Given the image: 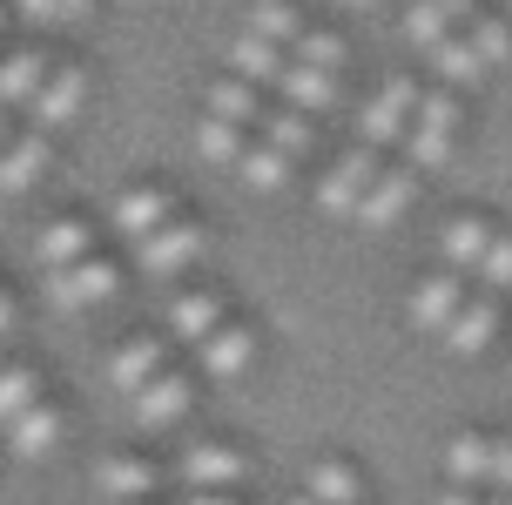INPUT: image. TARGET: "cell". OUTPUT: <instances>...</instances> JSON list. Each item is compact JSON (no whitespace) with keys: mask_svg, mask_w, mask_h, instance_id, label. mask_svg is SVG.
Returning a JSON list of instances; mask_svg holds the SVG:
<instances>
[{"mask_svg":"<svg viewBox=\"0 0 512 505\" xmlns=\"http://www.w3.org/2000/svg\"><path fill=\"white\" fill-rule=\"evenodd\" d=\"M459 128H465V101L452 95V88H425L418 95V115H411L405 142H398V162L405 169H418V176H432V169H445L452 162V149H459Z\"/></svg>","mask_w":512,"mask_h":505,"instance_id":"1","label":"cell"},{"mask_svg":"<svg viewBox=\"0 0 512 505\" xmlns=\"http://www.w3.org/2000/svg\"><path fill=\"white\" fill-rule=\"evenodd\" d=\"M209 243H216V229L196 223V216H176V223H162L149 243H135V270L155 283H176L189 270H203L209 263Z\"/></svg>","mask_w":512,"mask_h":505,"instance_id":"2","label":"cell"},{"mask_svg":"<svg viewBox=\"0 0 512 505\" xmlns=\"http://www.w3.org/2000/svg\"><path fill=\"white\" fill-rule=\"evenodd\" d=\"M418 95H425V88H418L411 75H384L378 88L364 95V108H358V142L364 149H378V155L398 149L405 128H411V115H418Z\"/></svg>","mask_w":512,"mask_h":505,"instance_id":"3","label":"cell"},{"mask_svg":"<svg viewBox=\"0 0 512 505\" xmlns=\"http://www.w3.org/2000/svg\"><path fill=\"white\" fill-rule=\"evenodd\" d=\"M176 216H182V202H176V189H169V182H122V189H115V202H108V229L122 236L128 250H135V243H149L155 229L176 223Z\"/></svg>","mask_w":512,"mask_h":505,"instance_id":"4","label":"cell"},{"mask_svg":"<svg viewBox=\"0 0 512 505\" xmlns=\"http://www.w3.org/2000/svg\"><path fill=\"white\" fill-rule=\"evenodd\" d=\"M81 108H88V68L81 61H48V75H41V95L27 101V128H41V135H61V128L81 122Z\"/></svg>","mask_w":512,"mask_h":505,"instance_id":"5","label":"cell"},{"mask_svg":"<svg viewBox=\"0 0 512 505\" xmlns=\"http://www.w3.org/2000/svg\"><path fill=\"white\" fill-rule=\"evenodd\" d=\"M48 303L54 310H68V317H81V310H102V303H115V290H122V270L108 263L102 250L81 256V263H68V270H48Z\"/></svg>","mask_w":512,"mask_h":505,"instance_id":"6","label":"cell"},{"mask_svg":"<svg viewBox=\"0 0 512 505\" xmlns=\"http://www.w3.org/2000/svg\"><path fill=\"white\" fill-rule=\"evenodd\" d=\"M418 196H425V176H418V169H405V162H378V176H371V189H364V202H358L351 223L358 229H391V223H405L411 209H418Z\"/></svg>","mask_w":512,"mask_h":505,"instance_id":"7","label":"cell"},{"mask_svg":"<svg viewBox=\"0 0 512 505\" xmlns=\"http://www.w3.org/2000/svg\"><path fill=\"white\" fill-rule=\"evenodd\" d=\"M378 162H384V155L364 149V142H351L344 155H331V169L317 176V209L351 223V216H358V202H364V189H371V176H378Z\"/></svg>","mask_w":512,"mask_h":505,"instance_id":"8","label":"cell"},{"mask_svg":"<svg viewBox=\"0 0 512 505\" xmlns=\"http://www.w3.org/2000/svg\"><path fill=\"white\" fill-rule=\"evenodd\" d=\"M236 310H230V297L216 290V283H182L176 297H169V310H162V324H169V344H203L209 330H223Z\"/></svg>","mask_w":512,"mask_h":505,"instance_id":"9","label":"cell"},{"mask_svg":"<svg viewBox=\"0 0 512 505\" xmlns=\"http://www.w3.org/2000/svg\"><path fill=\"white\" fill-rule=\"evenodd\" d=\"M492 236H499V223L492 216H479V209H459V216H445V229H438V270H452V277H479V263H486Z\"/></svg>","mask_w":512,"mask_h":505,"instance_id":"10","label":"cell"},{"mask_svg":"<svg viewBox=\"0 0 512 505\" xmlns=\"http://www.w3.org/2000/svg\"><path fill=\"white\" fill-rule=\"evenodd\" d=\"M189 404H196V378L169 364L162 378H149L135 398H128V411H135V425H142V431H169V425L189 418Z\"/></svg>","mask_w":512,"mask_h":505,"instance_id":"11","label":"cell"},{"mask_svg":"<svg viewBox=\"0 0 512 505\" xmlns=\"http://www.w3.org/2000/svg\"><path fill=\"white\" fill-rule=\"evenodd\" d=\"M472 297V283L452 277V270H432V277H418L411 283V297H405V324L411 330H425V337H438V330L459 317V303Z\"/></svg>","mask_w":512,"mask_h":505,"instance_id":"12","label":"cell"},{"mask_svg":"<svg viewBox=\"0 0 512 505\" xmlns=\"http://www.w3.org/2000/svg\"><path fill=\"white\" fill-rule=\"evenodd\" d=\"M243 472H250V458L236 445H223V438H203V445H189L176 458V479L189 492H230V485H243Z\"/></svg>","mask_w":512,"mask_h":505,"instance_id":"13","label":"cell"},{"mask_svg":"<svg viewBox=\"0 0 512 505\" xmlns=\"http://www.w3.org/2000/svg\"><path fill=\"white\" fill-rule=\"evenodd\" d=\"M48 48L34 41H7L0 48V115H27V101L41 95V75H48Z\"/></svg>","mask_w":512,"mask_h":505,"instance_id":"14","label":"cell"},{"mask_svg":"<svg viewBox=\"0 0 512 505\" xmlns=\"http://www.w3.org/2000/svg\"><path fill=\"white\" fill-rule=\"evenodd\" d=\"M61 438H68V418H61V404H27L21 418H7L0 425V445L14 458H48V452H61Z\"/></svg>","mask_w":512,"mask_h":505,"instance_id":"15","label":"cell"},{"mask_svg":"<svg viewBox=\"0 0 512 505\" xmlns=\"http://www.w3.org/2000/svg\"><path fill=\"white\" fill-rule=\"evenodd\" d=\"M162 371H169V337H149V330H142V337H122L115 357H108V384H115L122 398H135V391L149 378H162Z\"/></svg>","mask_w":512,"mask_h":505,"instance_id":"16","label":"cell"},{"mask_svg":"<svg viewBox=\"0 0 512 505\" xmlns=\"http://www.w3.org/2000/svg\"><path fill=\"white\" fill-rule=\"evenodd\" d=\"M492 337H499V297H486V290H472V297L459 303V317L438 330V344L452 357H479L492 351Z\"/></svg>","mask_w":512,"mask_h":505,"instance_id":"17","label":"cell"},{"mask_svg":"<svg viewBox=\"0 0 512 505\" xmlns=\"http://www.w3.org/2000/svg\"><path fill=\"white\" fill-rule=\"evenodd\" d=\"M48 162H54V135L14 128V142H7V155H0V196H27L34 182L48 176Z\"/></svg>","mask_w":512,"mask_h":505,"instance_id":"18","label":"cell"},{"mask_svg":"<svg viewBox=\"0 0 512 505\" xmlns=\"http://www.w3.org/2000/svg\"><path fill=\"white\" fill-rule=\"evenodd\" d=\"M203 115H223V122H236V128H250L256 135V122L270 115V88H256V81H243V75H223L203 88Z\"/></svg>","mask_w":512,"mask_h":505,"instance_id":"19","label":"cell"},{"mask_svg":"<svg viewBox=\"0 0 512 505\" xmlns=\"http://www.w3.org/2000/svg\"><path fill=\"white\" fill-rule=\"evenodd\" d=\"M196 364H203V378H243L256 364V330L243 317H230L223 330H209L203 344H196Z\"/></svg>","mask_w":512,"mask_h":505,"instance_id":"20","label":"cell"},{"mask_svg":"<svg viewBox=\"0 0 512 505\" xmlns=\"http://www.w3.org/2000/svg\"><path fill=\"white\" fill-rule=\"evenodd\" d=\"M81 256H95V223H88V216H54V223H41V236H34L41 277H48V270H68Z\"/></svg>","mask_w":512,"mask_h":505,"instance_id":"21","label":"cell"},{"mask_svg":"<svg viewBox=\"0 0 512 505\" xmlns=\"http://www.w3.org/2000/svg\"><path fill=\"white\" fill-rule=\"evenodd\" d=\"M337 88L344 81L324 75V68H304V61H283V75L270 95L283 101V108H304V115H324V108H337Z\"/></svg>","mask_w":512,"mask_h":505,"instance_id":"22","label":"cell"},{"mask_svg":"<svg viewBox=\"0 0 512 505\" xmlns=\"http://www.w3.org/2000/svg\"><path fill=\"white\" fill-rule=\"evenodd\" d=\"M283 61H290V48L263 41V34H250V27H236V34H230V61H223V68L243 75V81H256V88H277Z\"/></svg>","mask_w":512,"mask_h":505,"instance_id":"23","label":"cell"},{"mask_svg":"<svg viewBox=\"0 0 512 505\" xmlns=\"http://www.w3.org/2000/svg\"><path fill=\"white\" fill-rule=\"evenodd\" d=\"M155 485H162L155 458L115 452V458H102V465H95V492H102V499H155Z\"/></svg>","mask_w":512,"mask_h":505,"instance_id":"24","label":"cell"},{"mask_svg":"<svg viewBox=\"0 0 512 505\" xmlns=\"http://www.w3.org/2000/svg\"><path fill=\"white\" fill-rule=\"evenodd\" d=\"M304 492L317 505H364L371 499V485H364V472L351 465V458H317L304 472Z\"/></svg>","mask_w":512,"mask_h":505,"instance_id":"25","label":"cell"},{"mask_svg":"<svg viewBox=\"0 0 512 505\" xmlns=\"http://www.w3.org/2000/svg\"><path fill=\"white\" fill-rule=\"evenodd\" d=\"M256 142H270V149H283L290 162H304V155L317 149V115H304V108H283V101H270V115L256 122Z\"/></svg>","mask_w":512,"mask_h":505,"instance_id":"26","label":"cell"},{"mask_svg":"<svg viewBox=\"0 0 512 505\" xmlns=\"http://www.w3.org/2000/svg\"><path fill=\"white\" fill-rule=\"evenodd\" d=\"M425 61H432L438 88H452V95H459V88H479V81L492 75L486 61H479V54H472V41H465L459 27H452V34H445V41H438V48L425 54Z\"/></svg>","mask_w":512,"mask_h":505,"instance_id":"27","label":"cell"},{"mask_svg":"<svg viewBox=\"0 0 512 505\" xmlns=\"http://www.w3.org/2000/svg\"><path fill=\"white\" fill-rule=\"evenodd\" d=\"M445 479L465 485V492H486L492 485V438L486 431H459V438L445 445Z\"/></svg>","mask_w":512,"mask_h":505,"instance_id":"28","label":"cell"},{"mask_svg":"<svg viewBox=\"0 0 512 505\" xmlns=\"http://www.w3.org/2000/svg\"><path fill=\"white\" fill-rule=\"evenodd\" d=\"M236 176H243V189H256V196H283V189L297 182V162L283 149H270V142H250V155L236 162Z\"/></svg>","mask_w":512,"mask_h":505,"instance_id":"29","label":"cell"},{"mask_svg":"<svg viewBox=\"0 0 512 505\" xmlns=\"http://www.w3.org/2000/svg\"><path fill=\"white\" fill-rule=\"evenodd\" d=\"M459 34L472 41V54L486 61L492 75H499V68H512V27H506V14H499V7H479V14H472Z\"/></svg>","mask_w":512,"mask_h":505,"instance_id":"30","label":"cell"},{"mask_svg":"<svg viewBox=\"0 0 512 505\" xmlns=\"http://www.w3.org/2000/svg\"><path fill=\"white\" fill-rule=\"evenodd\" d=\"M290 61H304V68H324V75H351V41L337 34V27H304L297 34V48H290Z\"/></svg>","mask_w":512,"mask_h":505,"instance_id":"31","label":"cell"},{"mask_svg":"<svg viewBox=\"0 0 512 505\" xmlns=\"http://www.w3.org/2000/svg\"><path fill=\"white\" fill-rule=\"evenodd\" d=\"M250 128H236V122H223V115H203L196 122V149H203V162H216V169H236L243 155H250Z\"/></svg>","mask_w":512,"mask_h":505,"instance_id":"32","label":"cell"},{"mask_svg":"<svg viewBox=\"0 0 512 505\" xmlns=\"http://www.w3.org/2000/svg\"><path fill=\"white\" fill-rule=\"evenodd\" d=\"M243 27L250 34H263V41H277V48H297V34H304V14L290 7V0H256L250 14H243Z\"/></svg>","mask_w":512,"mask_h":505,"instance_id":"33","label":"cell"},{"mask_svg":"<svg viewBox=\"0 0 512 505\" xmlns=\"http://www.w3.org/2000/svg\"><path fill=\"white\" fill-rule=\"evenodd\" d=\"M398 27H405V41L418 54H432L445 34H452V21H445V7L438 0H405V14H398Z\"/></svg>","mask_w":512,"mask_h":505,"instance_id":"34","label":"cell"},{"mask_svg":"<svg viewBox=\"0 0 512 505\" xmlns=\"http://www.w3.org/2000/svg\"><path fill=\"white\" fill-rule=\"evenodd\" d=\"M48 391H41V371L34 364H0V425L7 418H21L27 404H41Z\"/></svg>","mask_w":512,"mask_h":505,"instance_id":"35","label":"cell"},{"mask_svg":"<svg viewBox=\"0 0 512 505\" xmlns=\"http://www.w3.org/2000/svg\"><path fill=\"white\" fill-rule=\"evenodd\" d=\"M14 14H21L27 27H41V34H61V27H75L95 0H7Z\"/></svg>","mask_w":512,"mask_h":505,"instance_id":"36","label":"cell"},{"mask_svg":"<svg viewBox=\"0 0 512 505\" xmlns=\"http://www.w3.org/2000/svg\"><path fill=\"white\" fill-rule=\"evenodd\" d=\"M479 290H486V297H506L512 290V229H499V236H492V250H486V263H479Z\"/></svg>","mask_w":512,"mask_h":505,"instance_id":"37","label":"cell"},{"mask_svg":"<svg viewBox=\"0 0 512 505\" xmlns=\"http://www.w3.org/2000/svg\"><path fill=\"white\" fill-rule=\"evenodd\" d=\"M486 492H512V438H492V485Z\"/></svg>","mask_w":512,"mask_h":505,"instance_id":"38","label":"cell"},{"mask_svg":"<svg viewBox=\"0 0 512 505\" xmlns=\"http://www.w3.org/2000/svg\"><path fill=\"white\" fill-rule=\"evenodd\" d=\"M438 505H512V492H465V485H452V492H438Z\"/></svg>","mask_w":512,"mask_h":505,"instance_id":"39","label":"cell"},{"mask_svg":"<svg viewBox=\"0 0 512 505\" xmlns=\"http://www.w3.org/2000/svg\"><path fill=\"white\" fill-rule=\"evenodd\" d=\"M438 7H445V21H452V27H465L479 7H486V0H438Z\"/></svg>","mask_w":512,"mask_h":505,"instance_id":"40","label":"cell"},{"mask_svg":"<svg viewBox=\"0 0 512 505\" xmlns=\"http://www.w3.org/2000/svg\"><path fill=\"white\" fill-rule=\"evenodd\" d=\"M182 505H236V492H189Z\"/></svg>","mask_w":512,"mask_h":505,"instance_id":"41","label":"cell"},{"mask_svg":"<svg viewBox=\"0 0 512 505\" xmlns=\"http://www.w3.org/2000/svg\"><path fill=\"white\" fill-rule=\"evenodd\" d=\"M7 330H14V297L0 290V337H7Z\"/></svg>","mask_w":512,"mask_h":505,"instance_id":"42","label":"cell"},{"mask_svg":"<svg viewBox=\"0 0 512 505\" xmlns=\"http://www.w3.org/2000/svg\"><path fill=\"white\" fill-rule=\"evenodd\" d=\"M7 142H14V115H0V155H7Z\"/></svg>","mask_w":512,"mask_h":505,"instance_id":"43","label":"cell"},{"mask_svg":"<svg viewBox=\"0 0 512 505\" xmlns=\"http://www.w3.org/2000/svg\"><path fill=\"white\" fill-rule=\"evenodd\" d=\"M102 505H155V499H102Z\"/></svg>","mask_w":512,"mask_h":505,"instance_id":"44","label":"cell"},{"mask_svg":"<svg viewBox=\"0 0 512 505\" xmlns=\"http://www.w3.org/2000/svg\"><path fill=\"white\" fill-rule=\"evenodd\" d=\"M499 14H506V27H512V0H499Z\"/></svg>","mask_w":512,"mask_h":505,"instance_id":"45","label":"cell"},{"mask_svg":"<svg viewBox=\"0 0 512 505\" xmlns=\"http://www.w3.org/2000/svg\"><path fill=\"white\" fill-rule=\"evenodd\" d=\"M344 7H378V0H344Z\"/></svg>","mask_w":512,"mask_h":505,"instance_id":"46","label":"cell"},{"mask_svg":"<svg viewBox=\"0 0 512 505\" xmlns=\"http://www.w3.org/2000/svg\"><path fill=\"white\" fill-rule=\"evenodd\" d=\"M290 505H317V499H310V492H304V499H290Z\"/></svg>","mask_w":512,"mask_h":505,"instance_id":"47","label":"cell"},{"mask_svg":"<svg viewBox=\"0 0 512 505\" xmlns=\"http://www.w3.org/2000/svg\"><path fill=\"white\" fill-rule=\"evenodd\" d=\"M122 7H142V0H122Z\"/></svg>","mask_w":512,"mask_h":505,"instance_id":"48","label":"cell"}]
</instances>
